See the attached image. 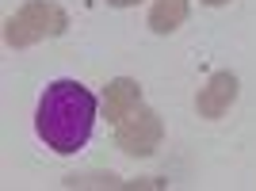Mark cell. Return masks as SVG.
<instances>
[{"label":"cell","mask_w":256,"mask_h":191,"mask_svg":"<svg viewBox=\"0 0 256 191\" xmlns=\"http://www.w3.org/2000/svg\"><path fill=\"white\" fill-rule=\"evenodd\" d=\"M92 126H96V96L73 76L50 80L34 111V130L46 149H54L58 157H73L88 146Z\"/></svg>","instance_id":"6da1fadb"},{"label":"cell","mask_w":256,"mask_h":191,"mask_svg":"<svg viewBox=\"0 0 256 191\" xmlns=\"http://www.w3.org/2000/svg\"><path fill=\"white\" fill-rule=\"evenodd\" d=\"M69 31V16L62 4L54 0H27L16 16H8L4 23V42L12 50H27V46L42 42V38H58Z\"/></svg>","instance_id":"7a4b0ae2"},{"label":"cell","mask_w":256,"mask_h":191,"mask_svg":"<svg viewBox=\"0 0 256 191\" xmlns=\"http://www.w3.org/2000/svg\"><path fill=\"white\" fill-rule=\"evenodd\" d=\"M160 138H164V122H160V115L146 104H138L115 126V146L122 149L126 157H153L160 149Z\"/></svg>","instance_id":"3957f363"},{"label":"cell","mask_w":256,"mask_h":191,"mask_svg":"<svg viewBox=\"0 0 256 191\" xmlns=\"http://www.w3.org/2000/svg\"><path fill=\"white\" fill-rule=\"evenodd\" d=\"M237 92H241V80H237L230 69H218V73H210V80L199 88L195 111H199L203 118H222L226 111L237 104Z\"/></svg>","instance_id":"277c9868"},{"label":"cell","mask_w":256,"mask_h":191,"mask_svg":"<svg viewBox=\"0 0 256 191\" xmlns=\"http://www.w3.org/2000/svg\"><path fill=\"white\" fill-rule=\"evenodd\" d=\"M142 104V84L138 80H130V76H115L104 92V111H107V122H122V118Z\"/></svg>","instance_id":"5b68a950"},{"label":"cell","mask_w":256,"mask_h":191,"mask_svg":"<svg viewBox=\"0 0 256 191\" xmlns=\"http://www.w3.org/2000/svg\"><path fill=\"white\" fill-rule=\"evenodd\" d=\"M188 20V0H157L150 8V31L153 34H172Z\"/></svg>","instance_id":"8992f818"},{"label":"cell","mask_w":256,"mask_h":191,"mask_svg":"<svg viewBox=\"0 0 256 191\" xmlns=\"http://www.w3.org/2000/svg\"><path fill=\"white\" fill-rule=\"evenodd\" d=\"M111 8H134V4H142V0H107Z\"/></svg>","instance_id":"52a82bcc"},{"label":"cell","mask_w":256,"mask_h":191,"mask_svg":"<svg viewBox=\"0 0 256 191\" xmlns=\"http://www.w3.org/2000/svg\"><path fill=\"white\" fill-rule=\"evenodd\" d=\"M206 8H222V4H230V0H203Z\"/></svg>","instance_id":"ba28073f"}]
</instances>
